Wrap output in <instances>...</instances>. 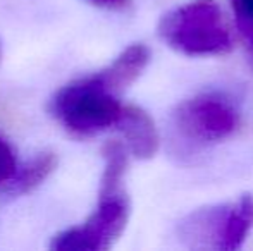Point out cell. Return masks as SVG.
I'll use <instances>...</instances> for the list:
<instances>
[{"label":"cell","instance_id":"6da1fadb","mask_svg":"<svg viewBox=\"0 0 253 251\" xmlns=\"http://www.w3.org/2000/svg\"><path fill=\"white\" fill-rule=\"evenodd\" d=\"M240 114L234 104L220 93H200L184 100L170 115V140L176 151L197 153L236 131Z\"/></svg>","mask_w":253,"mask_h":251},{"label":"cell","instance_id":"7a4b0ae2","mask_svg":"<svg viewBox=\"0 0 253 251\" xmlns=\"http://www.w3.org/2000/svg\"><path fill=\"white\" fill-rule=\"evenodd\" d=\"M159 35L184 55H215L231 48V35L215 0H193L167 12Z\"/></svg>","mask_w":253,"mask_h":251},{"label":"cell","instance_id":"3957f363","mask_svg":"<svg viewBox=\"0 0 253 251\" xmlns=\"http://www.w3.org/2000/svg\"><path fill=\"white\" fill-rule=\"evenodd\" d=\"M123 105L97 74L69 83L55 93L52 115L76 136H93L116 126Z\"/></svg>","mask_w":253,"mask_h":251},{"label":"cell","instance_id":"277c9868","mask_svg":"<svg viewBox=\"0 0 253 251\" xmlns=\"http://www.w3.org/2000/svg\"><path fill=\"white\" fill-rule=\"evenodd\" d=\"M129 200L126 193L100 194V201L83 225L71 227L52 239L55 251H103L109 250L126 229Z\"/></svg>","mask_w":253,"mask_h":251},{"label":"cell","instance_id":"5b68a950","mask_svg":"<svg viewBox=\"0 0 253 251\" xmlns=\"http://www.w3.org/2000/svg\"><path fill=\"white\" fill-rule=\"evenodd\" d=\"M233 205H212L188 214L177 225L181 243L190 250H220Z\"/></svg>","mask_w":253,"mask_h":251},{"label":"cell","instance_id":"8992f818","mask_svg":"<svg viewBox=\"0 0 253 251\" xmlns=\"http://www.w3.org/2000/svg\"><path fill=\"white\" fill-rule=\"evenodd\" d=\"M116 126L126 140V148L140 160H148L157 153L160 144L159 131L150 114L136 105H126L121 110Z\"/></svg>","mask_w":253,"mask_h":251},{"label":"cell","instance_id":"52a82bcc","mask_svg":"<svg viewBox=\"0 0 253 251\" xmlns=\"http://www.w3.org/2000/svg\"><path fill=\"white\" fill-rule=\"evenodd\" d=\"M148 62L150 48L143 43H134L129 45L109 67L97 72V76L114 95H119L141 76Z\"/></svg>","mask_w":253,"mask_h":251},{"label":"cell","instance_id":"ba28073f","mask_svg":"<svg viewBox=\"0 0 253 251\" xmlns=\"http://www.w3.org/2000/svg\"><path fill=\"white\" fill-rule=\"evenodd\" d=\"M253 227V196L243 194L236 203H233L229 217L224 229L220 251H234L243 245L245 238Z\"/></svg>","mask_w":253,"mask_h":251},{"label":"cell","instance_id":"9c48e42d","mask_svg":"<svg viewBox=\"0 0 253 251\" xmlns=\"http://www.w3.org/2000/svg\"><path fill=\"white\" fill-rule=\"evenodd\" d=\"M57 167V155L53 151H42L10 179V193L14 196L31 193L37 189Z\"/></svg>","mask_w":253,"mask_h":251},{"label":"cell","instance_id":"30bf717a","mask_svg":"<svg viewBox=\"0 0 253 251\" xmlns=\"http://www.w3.org/2000/svg\"><path fill=\"white\" fill-rule=\"evenodd\" d=\"M103 162V176L100 194H114L121 193L123 189L124 174L127 169V148L121 141H109L102 150Z\"/></svg>","mask_w":253,"mask_h":251},{"label":"cell","instance_id":"8fae6325","mask_svg":"<svg viewBox=\"0 0 253 251\" xmlns=\"http://www.w3.org/2000/svg\"><path fill=\"white\" fill-rule=\"evenodd\" d=\"M236 26L253 52V0H231Z\"/></svg>","mask_w":253,"mask_h":251},{"label":"cell","instance_id":"7c38bea8","mask_svg":"<svg viewBox=\"0 0 253 251\" xmlns=\"http://www.w3.org/2000/svg\"><path fill=\"white\" fill-rule=\"evenodd\" d=\"M16 153H14L12 146L0 136V188L3 184H9L10 179L16 174Z\"/></svg>","mask_w":253,"mask_h":251},{"label":"cell","instance_id":"4fadbf2b","mask_svg":"<svg viewBox=\"0 0 253 251\" xmlns=\"http://www.w3.org/2000/svg\"><path fill=\"white\" fill-rule=\"evenodd\" d=\"M90 2L107 7V9H126L131 3V0H90Z\"/></svg>","mask_w":253,"mask_h":251},{"label":"cell","instance_id":"5bb4252c","mask_svg":"<svg viewBox=\"0 0 253 251\" xmlns=\"http://www.w3.org/2000/svg\"><path fill=\"white\" fill-rule=\"evenodd\" d=\"M0 59H2V43H0Z\"/></svg>","mask_w":253,"mask_h":251}]
</instances>
